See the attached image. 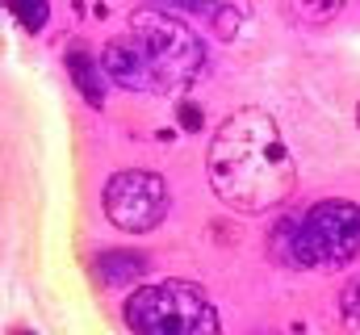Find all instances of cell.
<instances>
[{
    "mask_svg": "<svg viewBox=\"0 0 360 335\" xmlns=\"http://www.w3.org/2000/svg\"><path fill=\"white\" fill-rule=\"evenodd\" d=\"M205 172L218 201L235 214H269L289 201L297 184L289 143L276 118L260 105H243L218 122L205 151Z\"/></svg>",
    "mask_w": 360,
    "mask_h": 335,
    "instance_id": "6da1fadb",
    "label": "cell"
},
{
    "mask_svg": "<svg viewBox=\"0 0 360 335\" xmlns=\"http://www.w3.org/2000/svg\"><path fill=\"white\" fill-rule=\"evenodd\" d=\"M285 260L297 268H344L360 255V206L344 197L314 201L285 227Z\"/></svg>",
    "mask_w": 360,
    "mask_h": 335,
    "instance_id": "7a4b0ae2",
    "label": "cell"
},
{
    "mask_svg": "<svg viewBox=\"0 0 360 335\" xmlns=\"http://www.w3.org/2000/svg\"><path fill=\"white\" fill-rule=\"evenodd\" d=\"M122 315L134 335H222L218 306L193 281L143 285L126 298Z\"/></svg>",
    "mask_w": 360,
    "mask_h": 335,
    "instance_id": "3957f363",
    "label": "cell"
},
{
    "mask_svg": "<svg viewBox=\"0 0 360 335\" xmlns=\"http://www.w3.org/2000/svg\"><path fill=\"white\" fill-rule=\"evenodd\" d=\"M130 34L139 38L151 72H155V88L172 92L180 84L197 80L205 68V42L201 34L180 21L172 8H139L130 17Z\"/></svg>",
    "mask_w": 360,
    "mask_h": 335,
    "instance_id": "277c9868",
    "label": "cell"
},
{
    "mask_svg": "<svg viewBox=\"0 0 360 335\" xmlns=\"http://www.w3.org/2000/svg\"><path fill=\"white\" fill-rule=\"evenodd\" d=\"M105 218L126 231V235H147L155 231L164 218H168V206H172V193H168V180L151 168H122L109 176L105 184Z\"/></svg>",
    "mask_w": 360,
    "mask_h": 335,
    "instance_id": "5b68a950",
    "label": "cell"
},
{
    "mask_svg": "<svg viewBox=\"0 0 360 335\" xmlns=\"http://www.w3.org/2000/svg\"><path fill=\"white\" fill-rule=\"evenodd\" d=\"M101 68H105V76L117 84V88H130V92H160V88H155V72H151V63H147V55H143V46H139L134 34L113 38V42L101 51Z\"/></svg>",
    "mask_w": 360,
    "mask_h": 335,
    "instance_id": "8992f818",
    "label": "cell"
},
{
    "mask_svg": "<svg viewBox=\"0 0 360 335\" xmlns=\"http://www.w3.org/2000/svg\"><path fill=\"white\" fill-rule=\"evenodd\" d=\"M68 72H72V80L84 92L89 105H101L105 101V68H101V59H92L84 46H72L68 51Z\"/></svg>",
    "mask_w": 360,
    "mask_h": 335,
    "instance_id": "52a82bcc",
    "label": "cell"
},
{
    "mask_svg": "<svg viewBox=\"0 0 360 335\" xmlns=\"http://www.w3.org/2000/svg\"><path fill=\"white\" fill-rule=\"evenodd\" d=\"M96 268H101L105 285H126L147 268V260L139 251H105V255H96Z\"/></svg>",
    "mask_w": 360,
    "mask_h": 335,
    "instance_id": "ba28073f",
    "label": "cell"
},
{
    "mask_svg": "<svg viewBox=\"0 0 360 335\" xmlns=\"http://www.w3.org/2000/svg\"><path fill=\"white\" fill-rule=\"evenodd\" d=\"M340 315H344V323H348V331L360 335V277L340 293Z\"/></svg>",
    "mask_w": 360,
    "mask_h": 335,
    "instance_id": "9c48e42d",
    "label": "cell"
},
{
    "mask_svg": "<svg viewBox=\"0 0 360 335\" xmlns=\"http://www.w3.org/2000/svg\"><path fill=\"white\" fill-rule=\"evenodd\" d=\"M13 17H17L25 30H34V34H38V30L46 25L51 8H46V4H30V0H21V4H13Z\"/></svg>",
    "mask_w": 360,
    "mask_h": 335,
    "instance_id": "30bf717a",
    "label": "cell"
},
{
    "mask_svg": "<svg viewBox=\"0 0 360 335\" xmlns=\"http://www.w3.org/2000/svg\"><path fill=\"white\" fill-rule=\"evenodd\" d=\"M289 13L302 17V21H327V17L340 13V0H310V4H297V8H289Z\"/></svg>",
    "mask_w": 360,
    "mask_h": 335,
    "instance_id": "8fae6325",
    "label": "cell"
},
{
    "mask_svg": "<svg viewBox=\"0 0 360 335\" xmlns=\"http://www.w3.org/2000/svg\"><path fill=\"white\" fill-rule=\"evenodd\" d=\"M210 17H214V30H218V34H231V30H235V21H243V17H248V8H239V4L218 8V4H214V13H210Z\"/></svg>",
    "mask_w": 360,
    "mask_h": 335,
    "instance_id": "7c38bea8",
    "label": "cell"
},
{
    "mask_svg": "<svg viewBox=\"0 0 360 335\" xmlns=\"http://www.w3.org/2000/svg\"><path fill=\"white\" fill-rule=\"evenodd\" d=\"M13 335H34V331H13Z\"/></svg>",
    "mask_w": 360,
    "mask_h": 335,
    "instance_id": "4fadbf2b",
    "label": "cell"
},
{
    "mask_svg": "<svg viewBox=\"0 0 360 335\" xmlns=\"http://www.w3.org/2000/svg\"><path fill=\"white\" fill-rule=\"evenodd\" d=\"M356 122H360V109H356Z\"/></svg>",
    "mask_w": 360,
    "mask_h": 335,
    "instance_id": "5bb4252c",
    "label": "cell"
}]
</instances>
